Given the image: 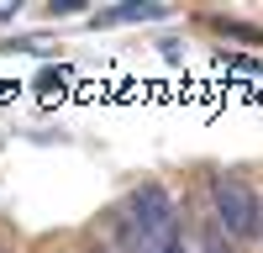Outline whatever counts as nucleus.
<instances>
[{"label": "nucleus", "instance_id": "obj_1", "mask_svg": "<svg viewBox=\"0 0 263 253\" xmlns=\"http://www.w3.org/2000/svg\"><path fill=\"white\" fill-rule=\"evenodd\" d=\"M174 238H179V206H174V195L147 179L126 195V206L116 211V243L121 253H168Z\"/></svg>", "mask_w": 263, "mask_h": 253}, {"label": "nucleus", "instance_id": "obj_2", "mask_svg": "<svg viewBox=\"0 0 263 253\" xmlns=\"http://www.w3.org/2000/svg\"><path fill=\"white\" fill-rule=\"evenodd\" d=\"M211 206H216V227L237 243H253L263 232V201L248 179L237 174H211Z\"/></svg>", "mask_w": 263, "mask_h": 253}, {"label": "nucleus", "instance_id": "obj_3", "mask_svg": "<svg viewBox=\"0 0 263 253\" xmlns=\"http://www.w3.org/2000/svg\"><path fill=\"white\" fill-rule=\"evenodd\" d=\"M158 16H168V6H147V0H132V6L95 11L90 21H95V27H121V21H158Z\"/></svg>", "mask_w": 263, "mask_h": 253}, {"label": "nucleus", "instance_id": "obj_4", "mask_svg": "<svg viewBox=\"0 0 263 253\" xmlns=\"http://www.w3.org/2000/svg\"><path fill=\"white\" fill-rule=\"evenodd\" d=\"M216 27H221L227 37H248V42H263V32H258V27H242V21H216Z\"/></svg>", "mask_w": 263, "mask_h": 253}, {"label": "nucleus", "instance_id": "obj_5", "mask_svg": "<svg viewBox=\"0 0 263 253\" xmlns=\"http://www.w3.org/2000/svg\"><path fill=\"white\" fill-rule=\"evenodd\" d=\"M16 53H48V37H21V42H6Z\"/></svg>", "mask_w": 263, "mask_h": 253}, {"label": "nucleus", "instance_id": "obj_6", "mask_svg": "<svg viewBox=\"0 0 263 253\" xmlns=\"http://www.w3.org/2000/svg\"><path fill=\"white\" fill-rule=\"evenodd\" d=\"M227 69H242V74H263V63H253V58H227Z\"/></svg>", "mask_w": 263, "mask_h": 253}, {"label": "nucleus", "instance_id": "obj_7", "mask_svg": "<svg viewBox=\"0 0 263 253\" xmlns=\"http://www.w3.org/2000/svg\"><path fill=\"white\" fill-rule=\"evenodd\" d=\"M79 6H74V0H53V6H48V16H74Z\"/></svg>", "mask_w": 263, "mask_h": 253}, {"label": "nucleus", "instance_id": "obj_8", "mask_svg": "<svg viewBox=\"0 0 263 253\" xmlns=\"http://www.w3.org/2000/svg\"><path fill=\"white\" fill-rule=\"evenodd\" d=\"M205 253H232V248H227L221 238H211V243H205Z\"/></svg>", "mask_w": 263, "mask_h": 253}, {"label": "nucleus", "instance_id": "obj_9", "mask_svg": "<svg viewBox=\"0 0 263 253\" xmlns=\"http://www.w3.org/2000/svg\"><path fill=\"white\" fill-rule=\"evenodd\" d=\"M168 253H184V248H179V243H174V248H168Z\"/></svg>", "mask_w": 263, "mask_h": 253}, {"label": "nucleus", "instance_id": "obj_10", "mask_svg": "<svg viewBox=\"0 0 263 253\" xmlns=\"http://www.w3.org/2000/svg\"><path fill=\"white\" fill-rule=\"evenodd\" d=\"M100 253H105V248H100Z\"/></svg>", "mask_w": 263, "mask_h": 253}]
</instances>
